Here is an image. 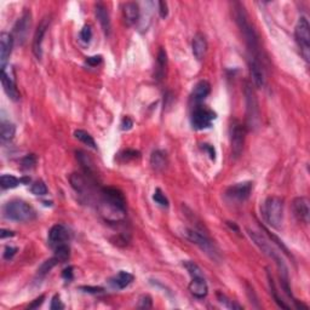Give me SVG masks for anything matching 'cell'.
<instances>
[{
  "instance_id": "obj_1",
  "label": "cell",
  "mask_w": 310,
  "mask_h": 310,
  "mask_svg": "<svg viewBox=\"0 0 310 310\" xmlns=\"http://www.w3.org/2000/svg\"><path fill=\"white\" fill-rule=\"evenodd\" d=\"M101 216L109 223H119L126 217V199L118 188L106 187L100 192Z\"/></svg>"
},
{
  "instance_id": "obj_2",
  "label": "cell",
  "mask_w": 310,
  "mask_h": 310,
  "mask_svg": "<svg viewBox=\"0 0 310 310\" xmlns=\"http://www.w3.org/2000/svg\"><path fill=\"white\" fill-rule=\"evenodd\" d=\"M234 17L235 22L245 39L246 45L250 51V56L258 58L259 56V39L255 27L251 23L245 6L241 2H234Z\"/></svg>"
},
{
  "instance_id": "obj_3",
  "label": "cell",
  "mask_w": 310,
  "mask_h": 310,
  "mask_svg": "<svg viewBox=\"0 0 310 310\" xmlns=\"http://www.w3.org/2000/svg\"><path fill=\"white\" fill-rule=\"evenodd\" d=\"M247 234L248 236L252 239V241L255 243V245L257 246L259 250H261L264 255H266L269 258H271L275 262L276 266H278L279 271H280L281 284H288V271H287V266L286 264H285L284 259L281 258L280 253L273 247V245H271L262 234L251 229H247Z\"/></svg>"
},
{
  "instance_id": "obj_4",
  "label": "cell",
  "mask_w": 310,
  "mask_h": 310,
  "mask_svg": "<svg viewBox=\"0 0 310 310\" xmlns=\"http://www.w3.org/2000/svg\"><path fill=\"white\" fill-rule=\"evenodd\" d=\"M4 215L7 220L15 222H29L37 216L35 210L23 200H11L4 206Z\"/></svg>"
},
{
  "instance_id": "obj_5",
  "label": "cell",
  "mask_w": 310,
  "mask_h": 310,
  "mask_svg": "<svg viewBox=\"0 0 310 310\" xmlns=\"http://www.w3.org/2000/svg\"><path fill=\"white\" fill-rule=\"evenodd\" d=\"M244 93H245L246 101V121H247L246 128L251 131H255L259 128V124H261V116H259L261 114H259V106L256 92L251 84H245Z\"/></svg>"
},
{
  "instance_id": "obj_6",
  "label": "cell",
  "mask_w": 310,
  "mask_h": 310,
  "mask_svg": "<svg viewBox=\"0 0 310 310\" xmlns=\"http://www.w3.org/2000/svg\"><path fill=\"white\" fill-rule=\"evenodd\" d=\"M263 216L270 227L279 229L284 221V200L278 197H269L264 201Z\"/></svg>"
},
{
  "instance_id": "obj_7",
  "label": "cell",
  "mask_w": 310,
  "mask_h": 310,
  "mask_svg": "<svg viewBox=\"0 0 310 310\" xmlns=\"http://www.w3.org/2000/svg\"><path fill=\"white\" fill-rule=\"evenodd\" d=\"M183 235H184L190 243L199 246V247L201 248L206 255L210 256L211 258H217V248H216L215 244H213L212 240L208 238L206 233H204L200 229H197V228H187V229L183 230Z\"/></svg>"
},
{
  "instance_id": "obj_8",
  "label": "cell",
  "mask_w": 310,
  "mask_h": 310,
  "mask_svg": "<svg viewBox=\"0 0 310 310\" xmlns=\"http://www.w3.org/2000/svg\"><path fill=\"white\" fill-rule=\"evenodd\" d=\"M294 37L301 50L302 56L307 62H309L310 57V26L308 20L304 16L299 17L294 28Z\"/></svg>"
},
{
  "instance_id": "obj_9",
  "label": "cell",
  "mask_w": 310,
  "mask_h": 310,
  "mask_svg": "<svg viewBox=\"0 0 310 310\" xmlns=\"http://www.w3.org/2000/svg\"><path fill=\"white\" fill-rule=\"evenodd\" d=\"M246 138V126L239 121H234L230 128V144L234 157H239L244 152Z\"/></svg>"
},
{
  "instance_id": "obj_10",
  "label": "cell",
  "mask_w": 310,
  "mask_h": 310,
  "mask_svg": "<svg viewBox=\"0 0 310 310\" xmlns=\"http://www.w3.org/2000/svg\"><path fill=\"white\" fill-rule=\"evenodd\" d=\"M215 119V111L204 107H197L192 114V125L195 130H204L210 128Z\"/></svg>"
},
{
  "instance_id": "obj_11",
  "label": "cell",
  "mask_w": 310,
  "mask_h": 310,
  "mask_svg": "<svg viewBox=\"0 0 310 310\" xmlns=\"http://www.w3.org/2000/svg\"><path fill=\"white\" fill-rule=\"evenodd\" d=\"M30 23H32V12L29 10H24L22 16L17 20L16 24L14 26V39L17 40L20 45H23L27 40Z\"/></svg>"
},
{
  "instance_id": "obj_12",
  "label": "cell",
  "mask_w": 310,
  "mask_h": 310,
  "mask_svg": "<svg viewBox=\"0 0 310 310\" xmlns=\"http://www.w3.org/2000/svg\"><path fill=\"white\" fill-rule=\"evenodd\" d=\"M1 84L6 95L9 96L12 101L20 100V92L19 90H17L16 83H15L14 73H12V69L9 66L1 67Z\"/></svg>"
},
{
  "instance_id": "obj_13",
  "label": "cell",
  "mask_w": 310,
  "mask_h": 310,
  "mask_svg": "<svg viewBox=\"0 0 310 310\" xmlns=\"http://www.w3.org/2000/svg\"><path fill=\"white\" fill-rule=\"evenodd\" d=\"M50 22H51L50 16L44 17L39 23V26H38L37 30H35L34 39H33V53H34L38 60L43 57V42H44V37L46 34L47 29H49Z\"/></svg>"
},
{
  "instance_id": "obj_14",
  "label": "cell",
  "mask_w": 310,
  "mask_h": 310,
  "mask_svg": "<svg viewBox=\"0 0 310 310\" xmlns=\"http://www.w3.org/2000/svg\"><path fill=\"white\" fill-rule=\"evenodd\" d=\"M253 183L252 182H241L236 183V184L230 185L227 189V197L229 199L235 200V201H245L248 199L252 192Z\"/></svg>"
},
{
  "instance_id": "obj_15",
  "label": "cell",
  "mask_w": 310,
  "mask_h": 310,
  "mask_svg": "<svg viewBox=\"0 0 310 310\" xmlns=\"http://www.w3.org/2000/svg\"><path fill=\"white\" fill-rule=\"evenodd\" d=\"M248 68H250V75L253 85L257 89L263 88L264 84H266V75H264L263 67H262L258 58L250 56V60H248Z\"/></svg>"
},
{
  "instance_id": "obj_16",
  "label": "cell",
  "mask_w": 310,
  "mask_h": 310,
  "mask_svg": "<svg viewBox=\"0 0 310 310\" xmlns=\"http://www.w3.org/2000/svg\"><path fill=\"white\" fill-rule=\"evenodd\" d=\"M70 239V232L66 225L55 224L49 232V243L50 245L56 247L58 245L66 244Z\"/></svg>"
},
{
  "instance_id": "obj_17",
  "label": "cell",
  "mask_w": 310,
  "mask_h": 310,
  "mask_svg": "<svg viewBox=\"0 0 310 310\" xmlns=\"http://www.w3.org/2000/svg\"><path fill=\"white\" fill-rule=\"evenodd\" d=\"M75 157H77L78 162L80 164L81 169H83L84 174L91 179H95L97 176V167H96L95 161L92 157L89 154H86L84 151H77L75 152Z\"/></svg>"
},
{
  "instance_id": "obj_18",
  "label": "cell",
  "mask_w": 310,
  "mask_h": 310,
  "mask_svg": "<svg viewBox=\"0 0 310 310\" xmlns=\"http://www.w3.org/2000/svg\"><path fill=\"white\" fill-rule=\"evenodd\" d=\"M293 213L297 217L299 222H303L306 224L309 223V215H310V207H309V200L307 198L301 197L296 198L293 200Z\"/></svg>"
},
{
  "instance_id": "obj_19",
  "label": "cell",
  "mask_w": 310,
  "mask_h": 310,
  "mask_svg": "<svg viewBox=\"0 0 310 310\" xmlns=\"http://www.w3.org/2000/svg\"><path fill=\"white\" fill-rule=\"evenodd\" d=\"M14 42V37L10 33H1V35H0V63H1V67L6 66L7 60L11 55Z\"/></svg>"
},
{
  "instance_id": "obj_20",
  "label": "cell",
  "mask_w": 310,
  "mask_h": 310,
  "mask_svg": "<svg viewBox=\"0 0 310 310\" xmlns=\"http://www.w3.org/2000/svg\"><path fill=\"white\" fill-rule=\"evenodd\" d=\"M93 179L86 178L80 174H72L69 176V182L73 189L80 195H88L90 193V183Z\"/></svg>"
},
{
  "instance_id": "obj_21",
  "label": "cell",
  "mask_w": 310,
  "mask_h": 310,
  "mask_svg": "<svg viewBox=\"0 0 310 310\" xmlns=\"http://www.w3.org/2000/svg\"><path fill=\"white\" fill-rule=\"evenodd\" d=\"M123 14L125 22L129 26H133L139 21V15H141V9L137 2L129 1L123 5Z\"/></svg>"
},
{
  "instance_id": "obj_22",
  "label": "cell",
  "mask_w": 310,
  "mask_h": 310,
  "mask_svg": "<svg viewBox=\"0 0 310 310\" xmlns=\"http://www.w3.org/2000/svg\"><path fill=\"white\" fill-rule=\"evenodd\" d=\"M189 292L197 298L201 299L205 298L208 293V286L206 280H205L204 276H199V278H192L189 286Z\"/></svg>"
},
{
  "instance_id": "obj_23",
  "label": "cell",
  "mask_w": 310,
  "mask_h": 310,
  "mask_svg": "<svg viewBox=\"0 0 310 310\" xmlns=\"http://www.w3.org/2000/svg\"><path fill=\"white\" fill-rule=\"evenodd\" d=\"M95 14H96V17H97L98 22L101 23V27H102L104 34L106 35L111 34V17H109V12L103 2H97V4L95 5Z\"/></svg>"
},
{
  "instance_id": "obj_24",
  "label": "cell",
  "mask_w": 310,
  "mask_h": 310,
  "mask_svg": "<svg viewBox=\"0 0 310 310\" xmlns=\"http://www.w3.org/2000/svg\"><path fill=\"white\" fill-rule=\"evenodd\" d=\"M193 55L197 60L201 61L207 52V40L202 33H197L193 38Z\"/></svg>"
},
{
  "instance_id": "obj_25",
  "label": "cell",
  "mask_w": 310,
  "mask_h": 310,
  "mask_svg": "<svg viewBox=\"0 0 310 310\" xmlns=\"http://www.w3.org/2000/svg\"><path fill=\"white\" fill-rule=\"evenodd\" d=\"M166 67H167V55L165 49L160 47L159 52H157L156 58V66H155V79L157 81L162 80L166 74Z\"/></svg>"
},
{
  "instance_id": "obj_26",
  "label": "cell",
  "mask_w": 310,
  "mask_h": 310,
  "mask_svg": "<svg viewBox=\"0 0 310 310\" xmlns=\"http://www.w3.org/2000/svg\"><path fill=\"white\" fill-rule=\"evenodd\" d=\"M211 92V85L206 80H201L195 85L194 90H193V100L195 102H201L205 98L210 95Z\"/></svg>"
},
{
  "instance_id": "obj_27",
  "label": "cell",
  "mask_w": 310,
  "mask_h": 310,
  "mask_svg": "<svg viewBox=\"0 0 310 310\" xmlns=\"http://www.w3.org/2000/svg\"><path fill=\"white\" fill-rule=\"evenodd\" d=\"M167 164V155L162 151H155L151 155V165L155 171H164L166 169Z\"/></svg>"
},
{
  "instance_id": "obj_28",
  "label": "cell",
  "mask_w": 310,
  "mask_h": 310,
  "mask_svg": "<svg viewBox=\"0 0 310 310\" xmlns=\"http://www.w3.org/2000/svg\"><path fill=\"white\" fill-rule=\"evenodd\" d=\"M133 281V275L132 274L128 273V271H119L118 274H116L115 276H114L113 279L111 280V284L113 285L114 287H116V288H125V287H128L130 284Z\"/></svg>"
},
{
  "instance_id": "obj_29",
  "label": "cell",
  "mask_w": 310,
  "mask_h": 310,
  "mask_svg": "<svg viewBox=\"0 0 310 310\" xmlns=\"http://www.w3.org/2000/svg\"><path fill=\"white\" fill-rule=\"evenodd\" d=\"M16 133V128L14 124L10 121H2L1 128H0V137H1L2 142H10L15 137Z\"/></svg>"
},
{
  "instance_id": "obj_30",
  "label": "cell",
  "mask_w": 310,
  "mask_h": 310,
  "mask_svg": "<svg viewBox=\"0 0 310 310\" xmlns=\"http://www.w3.org/2000/svg\"><path fill=\"white\" fill-rule=\"evenodd\" d=\"M70 257V248L69 246L62 244V245H58L55 247V256L53 258H56V261L58 263H66Z\"/></svg>"
},
{
  "instance_id": "obj_31",
  "label": "cell",
  "mask_w": 310,
  "mask_h": 310,
  "mask_svg": "<svg viewBox=\"0 0 310 310\" xmlns=\"http://www.w3.org/2000/svg\"><path fill=\"white\" fill-rule=\"evenodd\" d=\"M74 137L77 139H79L80 142H83L84 144H86V146L91 147L92 149H96L97 148V146H96V142L95 139H93V137L91 136L89 132L84 131V130H75L74 131Z\"/></svg>"
},
{
  "instance_id": "obj_32",
  "label": "cell",
  "mask_w": 310,
  "mask_h": 310,
  "mask_svg": "<svg viewBox=\"0 0 310 310\" xmlns=\"http://www.w3.org/2000/svg\"><path fill=\"white\" fill-rule=\"evenodd\" d=\"M22 182H24V179H19L12 175H2L1 178H0L2 189H12V188H16L17 185L21 184Z\"/></svg>"
},
{
  "instance_id": "obj_33",
  "label": "cell",
  "mask_w": 310,
  "mask_h": 310,
  "mask_svg": "<svg viewBox=\"0 0 310 310\" xmlns=\"http://www.w3.org/2000/svg\"><path fill=\"white\" fill-rule=\"evenodd\" d=\"M268 280H269V286H270L271 294H273L274 299H275L276 303L279 304V307H281V308H284V309H289V307L287 306V304H285L284 302H283V299H281L280 297H279L278 289H276L275 284H274V280H273V278L270 276V273H269V271H268Z\"/></svg>"
},
{
  "instance_id": "obj_34",
  "label": "cell",
  "mask_w": 310,
  "mask_h": 310,
  "mask_svg": "<svg viewBox=\"0 0 310 310\" xmlns=\"http://www.w3.org/2000/svg\"><path fill=\"white\" fill-rule=\"evenodd\" d=\"M183 266H184V268L187 269V271L190 274V276H192V278H199V276H204L202 275L201 269H200L199 266H198V264H195L194 262L185 261L184 263H183Z\"/></svg>"
},
{
  "instance_id": "obj_35",
  "label": "cell",
  "mask_w": 310,
  "mask_h": 310,
  "mask_svg": "<svg viewBox=\"0 0 310 310\" xmlns=\"http://www.w3.org/2000/svg\"><path fill=\"white\" fill-rule=\"evenodd\" d=\"M30 192L37 197H43V195L47 194V187L43 181H37L32 184L30 187Z\"/></svg>"
},
{
  "instance_id": "obj_36",
  "label": "cell",
  "mask_w": 310,
  "mask_h": 310,
  "mask_svg": "<svg viewBox=\"0 0 310 310\" xmlns=\"http://www.w3.org/2000/svg\"><path fill=\"white\" fill-rule=\"evenodd\" d=\"M153 200L156 204H159L160 206L162 207H167L169 206V200H167V198L165 197L164 193L161 192V189L160 188H156L153 194Z\"/></svg>"
},
{
  "instance_id": "obj_37",
  "label": "cell",
  "mask_w": 310,
  "mask_h": 310,
  "mask_svg": "<svg viewBox=\"0 0 310 310\" xmlns=\"http://www.w3.org/2000/svg\"><path fill=\"white\" fill-rule=\"evenodd\" d=\"M21 164L23 169L26 170L33 169V167L35 166V164H37V157H35L34 154H28L23 157V159H22Z\"/></svg>"
},
{
  "instance_id": "obj_38",
  "label": "cell",
  "mask_w": 310,
  "mask_h": 310,
  "mask_svg": "<svg viewBox=\"0 0 310 310\" xmlns=\"http://www.w3.org/2000/svg\"><path fill=\"white\" fill-rule=\"evenodd\" d=\"M57 263H58V262L56 261V258H51V259H49V261L45 262V263L43 264L42 266H40L39 270H38V271H39V275H45V274L49 273V271L51 270V269H52L53 266H55Z\"/></svg>"
},
{
  "instance_id": "obj_39",
  "label": "cell",
  "mask_w": 310,
  "mask_h": 310,
  "mask_svg": "<svg viewBox=\"0 0 310 310\" xmlns=\"http://www.w3.org/2000/svg\"><path fill=\"white\" fill-rule=\"evenodd\" d=\"M91 38H92V28H91V26H89V24H86V26H84L83 29H81L80 39L83 40L84 43H89L91 40Z\"/></svg>"
},
{
  "instance_id": "obj_40",
  "label": "cell",
  "mask_w": 310,
  "mask_h": 310,
  "mask_svg": "<svg viewBox=\"0 0 310 310\" xmlns=\"http://www.w3.org/2000/svg\"><path fill=\"white\" fill-rule=\"evenodd\" d=\"M152 306H153V302H152L151 296H148V294H143V296H141V298H139V302H138V308L149 309L152 308Z\"/></svg>"
},
{
  "instance_id": "obj_41",
  "label": "cell",
  "mask_w": 310,
  "mask_h": 310,
  "mask_svg": "<svg viewBox=\"0 0 310 310\" xmlns=\"http://www.w3.org/2000/svg\"><path fill=\"white\" fill-rule=\"evenodd\" d=\"M217 297H218V301H220L221 303H224L225 306L228 307V308H232V309H241V307L239 306V304L234 303L233 301H230V299H228L227 297H225L224 294L221 293V292H218Z\"/></svg>"
},
{
  "instance_id": "obj_42",
  "label": "cell",
  "mask_w": 310,
  "mask_h": 310,
  "mask_svg": "<svg viewBox=\"0 0 310 310\" xmlns=\"http://www.w3.org/2000/svg\"><path fill=\"white\" fill-rule=\"evenodd\" d=\"M50 308H51L52 310H60V309L65 308V306H63L62 301H61L60 294H55V296H53Z\"/></svg>"
},
{
  "instance_id": "obj_43",
  "label": "cell",
  "mask_w": 310,
  "mask_h": 310,
  "mask_svg": "<svg viewBox=\"0 0 310 310\" xmlns=\"http://www.w3.org/2000/svg\"><path fill=\"white\" fill-rule=\"evenodd\" d=\"M101 62H102V56L101 55L91 56V57L86 58V63H88L89 66H91V67H96V66L100 65Z\"/></svg>"
},
{
  "instance_id": "obj_44",
  "label": "cell",
  "mask_w": 310,
  "mask_h": 310,
  "mask_svg": "<svg viewBox=\"0 0 310 310\" xmlns=\"http://www.w3.org/2000/svg\"><path fill=\"white\" fill-rule=\"evenodd\" d=\"M159 14L161 19H165L169 15V6H167L166 1H159Z\"/></svg>"
},
{
  "instance_id": "obj_45",
  "label": "cell",
  "mask_w": 310,
  "mask_h": 310,
  "mask_svg": "<svg viewBox=\"0 0 310 310\" xmlns=\"http://www.w3.org/2000/svg\"><path fill=\"white\" fill-rule=\"evenodd\" d=\"M121 157H123L124 160H126V161H128V160H131V159H136V157H138L139 156V153L138 152H136V151H125L124 152L123 154L120 155Z\"/></svg>"
},
{
  "instance_id": "obj_46",
  "label": "cell",
  "mask_w": 310,
  "mask_h": 310,
  "mask_svg": "<svg viewBox=\"0 0 310 310\" xmlns=\"http://www.w3.org/2000/svg\"><path fill=\"white\" fill-rule=\"evenodd\" d=\"M16 252H17V248L16 247H12V246H7V247L5 248L4 258L7 259V261H10V259H11L15 255H16Z\"/></svg>"
},
{
  "instance_id": "obj_47",
  "label": "cell",
  "mask_w": 310,
  "mask_h": 310,
  "mask_svg": "<svg viewBox=\"0 0 310 310\" xmlns=\"http://www.w3.org/2000/svg\"><path fill=\"white\" fill-rule=\"evenodd\" d=\"M44 299H45V296H44V294H42V296H40L39 298L34 299V302H33V303L30 304L29 308H30V309H35V308H38V307L42 306L43 302H44Z\"/></svg>"
},
{
  "instance_id": "obj_48",
  "label": "cell",
  "mask_w": 310,
  "mask_h": 310,
  "mask_svg": "<svg viewBox=\"0 0 310 310\" xmlns=\"http://www.w3.org/2000/svg\"><path fill=\"white\" fill-rule=\"evenodd\" d=\"M81 289H85V292H90V293H100V292H103L102 287L85 286V287H81Z\"/></svg>"
},
{
  "instance_id": "obj_49",
  "label": "cell",
  "mask_w": 310,
  "mask_h": 310,
  "mask_svg": "<svg viewBox=\"0 0 310 310\" xmlns=\"http://www.w3.org/2000/svg\"><path fill=\"white\" fill-rule=\"evenodd\" d=\"M62 276L66 279V280H68V281L72 280V279H73V268H72V266H68L67 269H65V271H63Z\"/></svg>"
},
{
  "instance_id": "obj_50",
  "label": "cell",
  "mask_w": 310,
  "mask_h": 310,
  "mask_svg": "<svg viewBox=\"0 0 310 310\" xmlns=\"http://www.w3.org/2000/svg\"><path fill=\"white\" fill-rule=\"evenodd\" d=\"M132 125H133V123H132V120L130 118H124L123 119V123H121V126H123V130H130L132 128Z\"/></svg>"
},
{
  "instance_id": "obj_51",
  "label": "cell",
  "mask_w": 310,
  "mask_h": 310,
  "mask_svg": "<svg viewBox=\"0 0 310 310\" xmlns=\"http://www.w3.org/2000/svg\"><path fill=\"white\" fill-rule=\"evenodd\" d=\"M202 148H204L205 151L208 152V154H210L211 159L215 160V157H216V152H215V148H213L212 146H210V144H204V147H202Z\"/></svg>"
},
{
  "instance_id": "obj_52",
  "label": "cell",
  "mask_w": 310,
  "mask_h": 310,
  "mask_svg": "<svg viewBox=\"0 0 310 310\" xmlns=\"http://www.w3.org/2000/svg\"><path fill=\"white\" fill-rule=\"evenodd\" d=\"M15 233L11 232V230H6V229H2L1 233H0V236H1V239H5V238H10V236H14Z\"/></svg>"
}]
</instances>
